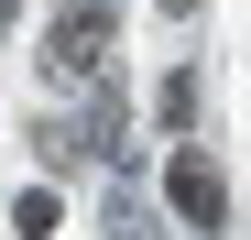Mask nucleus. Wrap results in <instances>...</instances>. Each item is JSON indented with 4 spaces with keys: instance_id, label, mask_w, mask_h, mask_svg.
<instances>
[{
    "instance_id": "f257e3e1",
    "label": "nucleus",
    "mask_w": 251,
    "mask_h": 240,
    "mask_svg": "<svg viewBox=\"0 0 251 240\" xmlns=\"http://www.w3.org/2000/svg\"><path fill=\"white\" fill-rule=\"evenodd\" d=\"M109 22H120V0H66L44 22V66L55 76H99L109 66Z\"/></svg>"
},
{
    "instance_id": "f03ea898",
    "label": "nucleus",
    "mask_w": 251,
    "mask_h": 240,
    "mask_svg": "<svg viewBox=\"0 0 251 240\" xmlns=\"http://www.w3.org/2000/svg\"><path fill=\"white\" fill-rule=\"evenodd\" d=\"M164 196H175V218H186V229H229V175H219V153H207V142H175Z\"/></svg>"
},
{
    "instance_id": "7ed1b4c3",
    "label": "nucleus",
    "mask_w": 251,
    "mask_h": 240,
    "mask_svg": "<svg viewBox=\"0 0 251 240\" xmlns=\"http://www.w3.org/2000/svg\"><path fill=\"white\" fill-rule=\"evenodd\" d=\"M153 109H164V131H186V120H197V76L175 66V76H164V98H153Z\"/></svg>"
},
{
    "instance_id": "20e7f679",
    "label": "nucleus",
    "mask_w": 251,
    "mask_h": 240,
    "mask_svg": "<svg viewBox=\"0 0 251 240\" xmlns=\"http://www.w3.org/2000/svg\"><path fill=\"white\" fill-rule=\"evenodd\" d=\"M11 229H22V240H44V229H55V186H33L22 208H11Z\"/></svg>"
},
{
    "instance_id": "39448f33",
    "label": "nucleus",
    "mask_w": 251,
    "mask_h": 240,
    "mask_svg": "<svg viewBox=\"0 0 251 240\" xmlns=\"http://www.w3.org/2000/svg\"><path fill=\"white\" fill-rule=\"evenodd\" d=\"M11 11H22V0H0V33H11Z\"/></svg>"
},
{
    "instance_id": "423d86ee",
    "label": "nucleus",
    "mask_w": 251,
    "mask_h": 240,
    "mask_svg": "<svg viewBox=\"0 0 251 240\" xmlns=\"http://www.w3.org/2000/svg\"><path fill=\"white\" fill-rule=\"evenodd\" d=\"M164 11H197V0H164Z\"/></svg>"
}]
</instances>
